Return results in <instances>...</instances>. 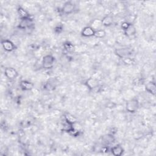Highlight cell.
<instances>
[{
	"label": "cell",
	"instance_id": "6da1fadb",
	"mask_svg": "<svg viewBox=\"0 0 156 156\" xmlns=\"http://www.w3.org/2000/svg\"><path fill=\"white\" fill-rule=\"evenodd\" d=\"M139 107V103L137 99H132L129 100L126 106V110L131 113L136 112Z\"/></svg>",
	"mask_w": 156,
	"mask_h": 156
},
{
	"label": "cell",
	"instance_id": "7a4b0ae2",
	"mask_svg": "<svg viewBox=\"0 0 156 156\" xmlns=\"http://www.w3.org/2000/svg\"><path fill=\"white\" fill-rule=\"evenodd\" d=\"M54 60H55L54 57L51 54H48L44 56L42 60L43 67L46 69L51 68L53 67Z\"/></svg>",
	"mask_w": 156,
	"mask_h": 156
},
{
	"label": "cell",
	"instance_id": "3957f363",
	"mask_svg": "<svg viewBox=\"0 0 156 156\" xmlns=\"http://www.w3.org/2000/svg\"><path fill=\"white\" fill-rule=\"evenodd\" d=\"M115 54L120 58L124 59L131 54V51L128 48H118L115 49Z\"/></svg>",
	"mask_w": 156,
	"mask_h": 156
},
{
	"label": "cell",
	"instance_id": "277c9868",
	"mask_svg": "<svg viewBox=\"0 0 156 156\" xmlns=\"http://www.w3.org/2000/svg\"><path fill=\"white\" fill-rule=\"evenodd\" d=\"M5 75L10 80H13L18 76V72L12 67L6 68L5 70Z\"/></svg>",
	"mask_w": 156,
	"mask_h": 156
},
{
	"label": "cell",
	"instance_id": "5b68a950",
	"mask_svg": "<svg viewBox=\"0 0 156 156\" xmlns=\"http://www.w3.org/2000/svg\"><path fill=\"white\" fill-rule=\"evenodd\" d=\"M75 9V5L71 2H66L63 8H62V12L65 14H70L74 12Z\"/></svg>",
	"mask_w": 156,
	"mask_h": 156
},
{
	"label": "cell",
	"instance_id": "8992f818",
	"mask_svg": "<svg viewBox=\"0 0 156 156\" xmlns=\"http://www.w3.org/2000/svg\"><path fill=\"white\" fill-rule=\"evenodd\" d=\"M95 32V30L92 27L87 26L83 29L81 34H82V36H83L84 37H89L94 36Z\"/></svg>",
	"mask_w": 156,
	"mask_h": 156
},
{
	"label": "cell",
	"instance_id": "52a82bcc",
	"mask_svg": "<svg viewBox=\"0 0 156 156\" xmlns=\"http://www.w3.org/2000/svg\"><path fill=\"white\" fill-rule=\"evenodd\" d=\"M98 81L96 79L90 78L88 79L85 82L86 86L90 89V90H93L95 88H97L98 86Z\"/></svg>",
	"mask_w": 156,
	"mask_h": 156
},
{
	"label": "cell",
	"instance_id": "ba28073f",
	"mask_svg": "<svg viewBox=\"0 0 156 156\" xmlns=\"http://www.w3.org/2000/svg\"><path fill=\"white\" fill-rule=\"evenodd\" d=\"M33 24V20L30 19V18H27L21 19V20L19 23V27L21 29H26L30 27Z\"/></svg>",
	"mask_w": 156,
	"mask_h": 156
},
{
	"label": "cell",
	"instance_id": "9c48e42d",
	"mask_svg": "<svg viewBox=\"0 0 156 156\" xmlns=\"http://www.w3.org/2000/svg\"><path fill=\"white\" fill-rule=\"evenodd\" d=\"M2 44L3 48L7 51L11 52V51H12L15 49L14 44L10 40H3L2 42Z\"/></svg>",
	"mask_w": 156,
	"mask_h": 156
},
{
	"label": "cell",
	"instance_id": "30bf717a",
	"mask_svg": "<svg viewBox=\"0 0 156 156\" xmlns=\"http://www.w3.org/2000/svg\"><path fill=\"white\" fill-rule=\"evenodd\" d=\"M20 86L23 90L28 91L34 88V84L27 81H22L20 84Z\"/></svg>",
	"mask_w": 156,
	"mask_h": 156
},
{
	"label": "cell",
	"instance_id": "8fae6325",
	"mask_svg": "<svg viewBox=\"0 0 156 156\" xmlns=\"http://www.w3.org/2000/svg\"><path fill=\"white\" fill-rule=\"evenodd\" d=\"M101 24L104 26H110L113 23V17L111 15H106L101 21Z\"/></svg>",
	"mask_w": 156,
	"mask_h": 156
},
{
	"label": "cell",
	"instance_id": "7c38bea8",
	"mask_svg": "<svg viewBox=\"0 0 156 156\" xmlns=\"http://www.w3.org/2000/svg\"><path fill=\"white\" fill-rule=\"evenodd\" d=\"M146 90L149 92L151 94L155 95L156 92V86L154 82H148L146 86H145Z\"/></svg>",
	"mask_w": 156,
	"mask_h": 156
},
{
	"label": "cell",
	"instance_id": "4fadbf2b",
	"mask_svg": "<svg viewBox=\"0 0 156 156\" xmlns=\"http://www.w3.org/2000/svg\"><path fill=\"white\" fill-rule=\"evenodd\" d=\"M64 118L66 122L68 124H72V125L77 123V121H78L77 118L75 116H73V115L69 113H65L64 115Z\"/></svg>",
	"mask_w": 156,
	"mask_h": 156
},
{
	"label": "cell",
	"instance_id": "5bb4252c",
	"mask_svg": "<svg viewBox=\"0 0 156 156\" xmlns=\"http://www.w3.org/2000/svg\"><path fill=\"white\" fill-rule=\"evenodd\" d=\"M124 31V34H125L126 36H127L128 37H131L135 34L136 29L133 24H130L129 27Z\"/></svg>",
	"mask_w": 156,
	"mask_h": 156
},
{
	"label": "cell",
	"instance_id": "9a60e30c",
	"mask_svg": "<svg viewBox=\"0 0 156 156\" xmlns=\"http://www.w3.org/2000/svg\"><path fill=\"white\" fill-rule=\"evenodd\" d=\"M111 151H112V153L113 155L120 156L123 154V153L124 152V150H123V148L121 146L116 145V146H114L113 148H112Z\"/></svg>",
	"mask_w": 156,
	"mask_h": 156
},
{
	"label": "cell",
	"instance_id": "2e32d148",
	"mask_svg": "<svg viewBox=\"0 0 156 156\" xmlns=\"http://www.w3.org/2000/svg\"><path fill=\"white\" fill-rule=\"evenodd\" d=\"M18 13L20 15V17H21V19H24V18H29V14H28V12L25 11L23 8L20 7L18 9Z\"/></svg>",
	"mask_w": 156,
	"mask_h": 156
},
{
	"label": "cell",
	"instance_id": "e0dca14e",
	"mask_svg": "<svg viewBox=\"0 0 156 156\" xmlns=\"http://www.w3.org/2000/svg\"><path fill=\"white\" fill-rule=\"evenodd\" d=\"M106 33L104 30L103 29H99L95 30L94 36L97 38H103L106 36Z\"/></svg>",
	"mask_w": 156,
	"mask_h": 156
},
{
	"label": "cell",
	"instance_id": "ac0fdd59",
	"mask_svg": "<svg viewBox=\"0 0 156 156\" xmlns=\"http://www.w3.org/2000/svg\"><path fill=\"white\" fill-rule=\"evenodd\" d=\"M64 47H65V48L67 51H72V50L73 49V45L71 44L70 43H68V42L65 43Z\"/></svg>",
	"mask_w": 156,
	"mask_h": 156
},
{
	"label": "cell",
	"instance_id": "d6986e66",
	"mask_svg": "<svg viewBox=\"0 0 156 156\" xmlns=\"http://www.w3.org/2000/svg\"><path fill=\"white\" fill-rule=\"evenodd\" d=\"M123 61L126 64H132V59L129 58V57L123 59Z\"/></svg>",
	"mask_w": 156,
	"mask_h": 156
},
{
	"label": "cell",
	"instance_id": "ffe728a7",
	"mask_svg": "<svg viewBox=\"0 0 156 156\" xmlns=\"http://www.w3.org/2000/svg\"><path fill=\"white\" fill-rule=\"evenodd\" d=\"M130 24H131V23H128V22H124V23H123L122 24H121V27H122V29H123L124 30H126V29L129 27V26L130 25Z\"/></svg>",
	"mask_w": 156,
	"mask_h": 156
}]
</instances>
